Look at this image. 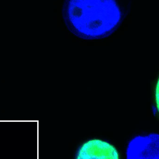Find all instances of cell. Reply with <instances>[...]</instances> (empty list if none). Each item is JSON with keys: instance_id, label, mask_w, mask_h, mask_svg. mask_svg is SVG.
Listing matches in <instances>:
<instances>
[{"instance_id": "cell-1", "label": "cell", "mask_w": 159, "mask_h": 159, "mask_svg": "<svg viewBox=\"0 0 159 159\" xmlns=\"http://www.w3.org/2000/svg\"><path fill=\"white\" fill-rule=\"evenodd\" d=\"M62 13L69 30L78 37L88 40L110 35L122 18L116 0H65Z\"/></svg>"}, {"instance_id": "cell-2", "label": "cell", "mask_w": 159, "mask_h": 159, "mask_svg": "<svg viewBox=\"0 0 159 159\" xmlns=\"http://www.w3.org/2000/svg\"><path fill=\"white\" fill-rule=\"evenodd\" d=\"M126 159H159V134L140 135L132 139L127 147Z\"/></svg>"}, {"instance_id": "cell-4", "label": "cell", "mask_w": 159, "mask_h": 159, "mask_svg": "<svg viewBox=\"0 0 159 159\" xmlns=\"http://www.w3.org/2000/svg\"><path fill=\"white\" fill-rule=\"evenodd\" d=\"M156 100L157 107L159 112V79L157 85L156 90Z\"/></svg>"}, {"instance_id": "cell-3", "label": "cell", "mask_w": 159, "mask_h": 159, "mask_svg": "<svg viewBox=\"0 0 159 159\" xmlns=\"http://www.w3.org/2000/svg\"><path fill=\"white\" fill-rule=\"evenodd\" d=\"M76 159H119L115 147L104 141L92 140L82 145Z\"/></svg>"}]
</instances>
